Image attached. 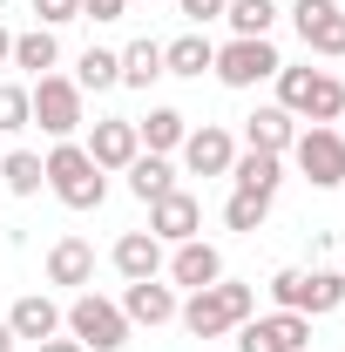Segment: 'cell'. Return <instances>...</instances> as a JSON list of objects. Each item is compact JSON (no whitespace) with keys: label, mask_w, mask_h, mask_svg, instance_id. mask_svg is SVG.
<instances>
[{"label":"cell","mask_w":345,"mask_h":352,"mask_svg":"<svg viewBox=\"0 0 345 352\" xmlns=\"http://www.w3.org/2000/svg\"><path fill=\"white\" fill-rule=\"evenodd\" d=\"M14 68H27L34 82L54 75V61H61V41H54V28H27V34H14V54H7Z\"/></svg>","instance_id":"obj_18"},{"label":"cell","mask_w":345,"mask_h":352,"mask_svg":"<svg viewBox=\"0 0 345 352\" xmlns=\"http://www.w3.org/2000/svg\"><path fill=\"white\" fill-rule=\"evenodd\" d=\"M216 68V47L203 41V34H183V41L163 47V75H183V82H203Z\"/></svg>","instance_id":"obj_19"},{"label":"cell","mask_w":345,"mask_h":352,"mask_svg":"<svg viewBox=\"0 0 345 352\" xmlns=\"http://www.w3.org/2000/svg\"><path fill=\"white\" fill-rule=\"evenodd\" d=\"M332 7H339V0H298V7H291V21H298V34L311 28V21H325Z\"/></svg>","instance_id":"obj_33"},{"label":"cell","mask_w":345,"mask_h":352,"mask_svg":"<svg viewBox=\"0 0 345 352\" xmlns=\"http://www.w3.org/2000/svg\"><path fill=\"white\" fill-rule=\"evenodd\" d=\"M176 7H183V21L210 28V21H223V7H230V0H176Z\"/></svg>","instance_id":"obj_32"},{"label":"cell","mask_w":345,"mask_h":352,"mask_svg":"<svg viewBox=\"0 0 345 352\" xmlns=\"http://www.w3.org/2000/svg\"><path fill=\"white\" fill-rule=\"evenodd\" d=\"M41 28H61V21H82V0H34Z\"/></svg>","instance_id":"obj_31"},{"label":"cell","mask_w":345,"mask_h":352,"mask_svg":"<svg viewBox=\"0 0 345 352\" xmlns=\"http://www.w3.org/2000/svg\"><path fill=\"white\" fill-rule=\"evenodd\" d=\"M149 82H163V41H129L122 47V88H149Z\"/></svg>","instance_id":"obj_24"},{"label":"cell","mask_w":345,"mask_h":352,"mask_svg":"<svg viewBox=\"0 0 345 352\" xmlns=\"http://www.w3.org/2000/svg\"><path fill=\"white\" fill-rule=\"evenodd\" d=\"M47 278H54V285H88V278H95V251H88L82 237H61V244L47 251Z\"/></svg>","instance_id":"obj_22"},{"label":"cell","mask_w":345,"mask_h":352,"mask_svg":"<svg viewBox=\"0 0 345 352\" xmlns=\"http://www.w3.org/2000/svg\"><path fill=\"white\" fill-rule=\"evenodd\" d=\"M311 346V318L304 311H271L237 325V352H304Z\"/></svg>","instance_id":"obj_8"},{"label":"cell","mask_w":345,"mask_h":352,"mask_svg":"<svg viewBox=\"0 0 345 352\" xmlns=\"http://www.w3.org/2000/svg\"><path fill=\"white\" fill-rule=\"evenodd\" d=\"M304 47L311 54H345V7H332L325 21H311L304 28Z\"/></svg>","instance_id":"obj_29"},{"label":"cell","mask_w":345,"mask_h":352,"mask_svg":"<svg viewBox=\"0 0 345 352\" xmlns=\"http://www.w3.org/2000/svg\"><path fill=\"white\" fill-rule=\"evenodd\" d=\"M34 122V95L21 82H0V129H27Z\"/></svg>","instance_id":"obj_30"},{"label":"cell","mask_w":345,"mask_h":352,"mask_svg":"<svg viewBox=\"0 0 345 352\" xmlns=\"http://www.w3.org/2000/svg\"><path fill=\"white\" fill-rule=\"evenodd\" d=\"M7 325H14V339H54L61 332V305L54 298H41V292H27V298H14V311H7Z\"/></svg>","instance_id":"obj_16"},{"label":"cell","mask_w":345,"mask_h":352,"mask_svg":"<svg viewBox=\"0 0 345 352\" xmlns=\"http://www.w3.org/2000/svg\"><path fill=\"white\" fill-rule=\"evenodd\" d=\"M0 7H7V0H0Z\"/></svg>","instance_id":"obj_38"},{"label":"cell","mask_w":345,"mask_h":352,"mask_svg":"<svg viewBox=\"0 0 345 352\" xmlns=\"http://www.w3.org/2000/svg\"><path fill=\"white\" fill-rule=\"evenodd\" d=\"M230 176H237V190L278 197V183H285V156H271V149H244V156L230 163Z\"/></svg>","instance_id":"obj_20"},{"label":"cell","mask_w":345,"mask_h":352,"mask_svg":"<svg viewBox=\"0 0 345 352\" xmlns=\"http://www.w3.org/2000/svg\"><path fill=\"white\" fill-rule=\"evenodd\" d=\"M135 135L149 142V156H170V149H183V135H190V116L183 109H149L135 122Z\"/></svg>","instance_id":"obj_21"},{"label":"cell","mask_w":345,"mask_h":352,"mask_svg":"<svg viewBox=\"0 0 345 352\" xmlns=\"http://www.w3.org/2000/svg\"><path fill=\"white\" fill-rule=\"evenodd\" d=\"M170 190H176V170H170V156H135V163H129V197L156 204V197H170Z\"/></svg>","instance_id":"obj_23"},{"label":"cell","mask_w":345,"mask_h":352,"mask_svg":"<svg viewBox=\"0 0 345 352\" xmlns=\"http://www.w3.org/2000/svg\"><path fill=\"white\" fill-rule=\"evenodd\" d=\"M0 352H14V325L7 318H0Z\"/></svg>","instance_id":"obj_36"},{"label":"cell","mask_w":345,"mask_h":352,"mask_svg":"<svg viewBox=\"0 0 345 352\" xmlns=\"http://www.w3.org/2000/svg\"><path fill=\"white\" fill-rule=\"evenodd\" d=\"M88 156H95V170L109 176V170H129L135 156H142V135H135V122H122V116H109V122H95L82 142Z\"/></svg>","instance_id":"obj_10"},{"label":"cell","mask_w":345,"mask_h":352,"mask_svg":"<svg viewBox=\"0 0 345 352\" xmlns=\"http://www.w3.org/2000/svg\"><path fill=\"white\" fill-rule=\"evenodd\" d=\"M115 271L122 278H156L163 271V237H149V230H129V237H115Z\"/></svg>","instance_id":"obj_17"},{"label":"cell","mask_w":345,"mask_h":352,"mask_svg":"<svg viewBox=\"0 0 345 352\" xmlns=\"http://www.w3.org/2000/svg\"><path fill=\"white\" fill-rule=\"evenodd\" d=\"M7 54H14V34H7V28H0V61H7Z\"/></svg>","instance_id":"obj_37"},{"label":"cell","mask_w":345,"mask_h":352,"mask_svg":"<svg viewBox=\"0 0 345 352\" xmlns=\"http://www.w3.org/2000/svg\"><path fill=\"white\" fill-rule=\"evenodd\" d=\"M244 142H251V149H271V156H285V149L298 142V116L271 102V109H258V116H244Z\"/></svg>","instance_id":"obj_15"},{"label":"cell","mask_w":345,"mask_h":352,"mask_svg":"<svg viewBox=\"0 0 345 352\" xmlns=\"http://www.w3.org/2000/svg\"><path fill=\"white\" fill-rule=\"evenodd\" d=\"M170 278H176V285H190V292H203V285H216V278H223V251H216V244H203V237H190V244H176Z\"/></svg>","instance_id":"obj_13"},{"label":"cell","mask_w":345,"mask_h":352,"mask_svg":"<svg viewBox=\"0 0 345 352\" xmlns=\"http://www.w3.org/2000/svg\"><path fill=\"white\" fill-rule=\"evenodd\" d=\"M264 217H271V197L230 190V204H223V223H230V230H264Z\"/></svg>","instance_id":"obj_28"},{"label":"cell","mask_w":345,"mask_h":352,"mask_svg":"<svg viewBox=\"0 0 345 352\" xmlns=\"http://www.w3.org/2000/svg\"><path fill=\"white\" fill-rule=\"evenodd\" d=\"M61 325H68V339H82L88 352H122L129 346V311L109 305V298H95V292H82L75 305L61 311Z\"/></svg>","instance_id":"obj_5"},{"label":"cell","mask_w":345,"mask_h":352,"mask_svg":"<svg viewBox=\"0 0 345 352\" xmlns=\"http://www.w3.org/2000/svg\"><path fill=\"white\" fill-rule=\"evenodd\" d=\"M271 298H278V311L325 318V311L345 305V271H278L271 278Z\"/></svg>","instance_id":"obj_4"},{"label":"cell","mask_w":345,"mask_h":352,"mask_svg":"<svg viewBox=\"0 0 345 352\" xmlns=\"http://www.w3.org/2000/svg\"><path fill=\"white\" fill-rule=\"evenodd\" d=\"M197 230H203V204H197L190 190H170V197L149 204V237H163V244H190Z\"/></svg>","instance_id":"obj_11"},{"label":"cell","mask_w":345,"mask_h":352,"mask_svg":"<svg viewBox=\"0 0 345 352\" xmlns=\"http://www.w3.org/2000/svg\"><path fill=\"white\" fill-rule=\"evenodd\" d=\"M27 95H34V122L54 142H68V135L82 129V88H75V75H41Z\"/></svg>","instance_id":"obj_7"},{"label":"cell","mask_w":345,"mask_h":352,"mask_svg":"<svg viewBox=\"0 0 345 352\" xmlns=\"http://www.w3.org/2000/svg\"><path fill=\"white\" fill-rule=\"evenodd\" d=\"M223 21L237 28V41H271L278 7H271V0H230V7H223Z\"/></svg>","instance_id":"obj_26"},{"label":"cell","mask_w":345,"mask_h":352,"mask_svg":"<svg viewBox=\"0 0 345 352\" xmlns=\"http://www.w3.org/2000/svg\"><path fill=\"white\" fill-rule=\"evenodd\" d=\"M291 156H298V170H304L311 190H339V183H345V135L339 129L311 122V129L291 142Z\"/></svg>","instance_id":"obj_6"},{"label":"cell","mask_w":345,"mask_h":352,"mask_svg":"<svg viewBox=\"0 0 345 352\" xmlns=\"http://www.w3.org/2000/svg\"><path fill=\"white\" fill-rule=\"evenodd\" d=\"M285 61H278V47L271 41H230V47H216V82L223 88H258V82H271Z\"/></svg>","instance_id":"obj_9"},{"label":"cell","mask_w":345,"mask_h":352,"mask_svg":"<svg viewBox=\"0 0 345 352\" xmlns=\"http://www.w3.org/2000/svg\"><path fill=\"white\" fill-rule=\"evenodd\" d=\"M251 311H258V292H251V285L216 278V285H203V292H190V298L176 305V318H183L190 339H223V332H237Z\"/></svg>","instance_id":"obj_1"},{"label":"cell","mask_w":345,"mask_h":352,"mask_svg":"<svg viewBox=\"0 0 345 352\" xmlns=\"http://www.w3.org/2000/svg\"><path fill=\"white\" fill-rule=\"evenodd\" d=\"M122 311H129V325H170V318H176V285L135 278L129 292H122Z\"/></svg>","instance_id":"obj_14"},{"label":"cell","mask_w":345,"mask_h":352,"mask_svg":"<svg viewBox=\"0 0 345 352\" xmlns=\"http://www.w3.org/2000/svg\"><path fill=\"white\" fill-rule=\"evenodd\" d=\"M34 352H88V346H82V339H41Z\"/></svg>","instance_id":"obj_35"},{"label":"cell","mask_w":345,"mask_h":352,"mask_svg":"<svg viewBox=\"0 0 345 352\" xmlns=\"http://www.w3.org/2000/svg\"><path fill=\"white\" fill-rule=\"evenodd\" d=\"M82 14H88V21H122L129 0H82Z\"/></svg>","instance_id":"obj_34"},{"label":"cell","mask_w":345,"mask_h":352,"mask_svg":"<svg viewBox=\"0 0 345 352\" xmlns=\"http://www.w3.org/2000/svg\"><path fill=\"white\" fill-rule=\"evenodd\" d=\"M183 163L197 176H230V163H237V142H230V129H216V122H203V129L183 135Z\"/></svg>","instance_id":"obj_12"},{"label":"cell","mask_w":345,"mask_h":352,"mask_svg":"<svg viewBox=\"0 0 345 352\" xmlns=\"http://www.w3.org/2000/svg\"><path fill=\"white\" fill-rule=\"evenodd\" d=\"M271 82H278V109H291L304 122H325V129H332L345 116V82L325 75V68H278Z\"/></svg>","instance_id":"obj_3"},{"label":"cell","mask_w":345,"mask_h":352,"mask_svg":"<svg viewBox=\"0 0 345 352\" xmlns=\"http://www.w3.org/2000/svg\"><path fill=\"white\" fill-rule=\"evenodd\" d=\"M75 88H122V54L115 47H88L82 61H75Z\"/></svg>","instance_id":"obj_25"},{"label":"cell","mask_w":345,"mask_h":352,"mask_svg":"<svg viewBox=\"0 0 345 352\" xmlns=\"http://www.w3.org/2000/svg\"><path fill=\"white\" fill-rule=\"evenodd\" d=\"M0 183L14 190V197H41V183H47V170H41V156L34 149H14L7 163H0Z\"/></svg>","instance_id":"obj_27"},{"label":"cell","mask_w":345,"mask_h":352,"mask_svg":"<svg viewBox=\"0 0 345 352\" xmlns=\"http://www.w3.org/2000/svg\"><path fill=\"white\" fill-rule=\"evenodd\" d=\"M47 170V190L68 204V210H102V197H109V176L95 170V156H88L82 142H54L41 156Z\"/></svg>","instance_id":"obj_2"}]
</instances>
